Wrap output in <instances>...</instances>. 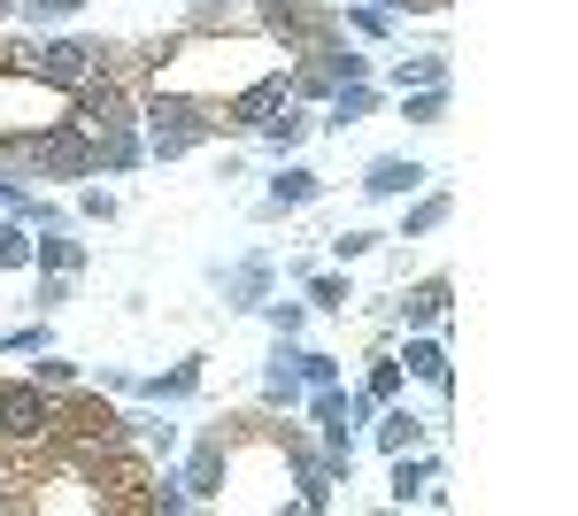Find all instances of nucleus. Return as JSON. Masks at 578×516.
Listing matches in <instances>:
<instances>
[{
	"instance_id": "obj_10",
	"label": "nucleus",
	"mask_w": 578,
	"mask_h": 516,
	"mask_svg": "<svg viewBox=\"0 0 578 516\" xmlns=\"http://www.w3.org/2000/svg\"><path fill=\"white\" fill-rule=\"evenodd\" d=\"M316 309H348V286L340 278H316Z\"/></svg>"
},
{
	"instance_id": "obj_13",
	"label": "nucleus",
	"mask_w": 578,
	"mask_h": 516,
	"mask_svg": "<svg viewBox=\"0 0 578 516\" xmlns=\"http://www.w3.org/2000/svg\"><path fill=\"white\" fill-rule=\"evenodd\" d=\"M332 247H340V263H355V254H370V231H340Z\"/></svg>"
},
{
	"instance_id": "obj_15",
	"label": "nucleus",
	"mask_w": 578,
	"mask_h": 516,
	"mask_svg": "<svg viewBox=\"0 0 578 516\" xmlns=\"http://www.w3.org/2000/svg\"><path fill=\"white\" fill-rule=\"evenodd\" d=\"M32 16H77V0H32Z\"/></svg>"
},
{
	"instance_id": "obj_8",
	"label": "nucleus",
	"mask_w": 578,
	"mask_h": 516,
	"mask_svg": "<svg viewBox=\"0 0 578 516\" xmlns=\"http://www.w3.org/2000/svg\"><path fill=\"white\" fill-rule=\"evenodd\" d=\"M417 486H425V463H393V501H409Z\"/></svg>"
},
{
	"instance_id": "obj_4",
	"label": "nucleus",
	"mask_w": 578,
	"mask_h": 516,
	"mask_svg": "<svg viewBox=\"0 0 578 516\" xmlns=\"http://www.w3.org/2000/svg\"><path fill=\"white\" fill-rule=\"evenodd\" d=\"M401 363H409V370H417V378H425V386H440V393H448V355H440V348H432V339H417V348H409V355H401Z\"/></svg>"
},
{
	"instance_id": "obj_11",
	"label": "nucleus",
	"mask_w": 578,
	"mask_h": 516,
	"mask_svg": "<svg viewBox=\"0 0 578 516\" xmlns=\"http://www.w3.org/2000/svg\"><path fill=\"white\" fill-rule=\"evenodd\" d=\"M409 77H425V85H432V77H440V54H417V62H401V85H409Z\"/></svg>"
},
{
	"instance_id": "obj_12",
	"label": "nucleus",
	"mask_w": 578,
	"mask_h": 516,
	"mask_svg": "<svg viewBox=\"0 0 578 516\" xmlns=\"http://www.w3.org/2000/svg\"><path fill=\"white\" fill-rule=\"evenodd\" d=\"M432 224H448V201H425L417 216H409V231H432Z\"/></svg>"
},
{
	"instance_id": "obj_7",
	"label": "nucleus",
	"mask_w": 578,
	"mask_h": 516,
	"mask_svg": "<svg viewBox=\"0 0 578 516\" xmlns=\"http://www.w3.org/2000/svg\"><path fill=\"white\" fill-rule=\"evenodd\" d=\"M32 263V247H24V231H9V224H0V270H24Z\"/></svg>"
},
{
	"instance_id": "obj_16",
	"label": "nucleus",
	"mask_w": 578,
	"mask_h": 516,
	"mask_svg": "<svg viewBox=\"0 0 578 516\" xmlns=\"http://www.w3.org/2000/svg\"><path fill=\"white\" fill-rule=\"evenodd\" d=\"M409 9H448V0H409Z\"/></svg>"
},
{
	"instance_id": "obj_14",
	"label": "nucleus",
	"mask_w": 578,
	"mask_h": 516,
	"mask_svg": "<svg viewBox=\"0 0 578 516\" xmlns=\"http://www.w3.org/2000/svg\"><path fill=\"white\" fill-rule=\"evenodd\" d=\"M363 109H370V93H363V85H355V93H340V116H332V124H355Z\"/></svg>"
},
{
	"instance_id": "obj_6",
	"label": "nucleus",
	"mask_w": 578,
	"mask_h": 516,
	"mask_svg": "<svg viewBox=\"0 0 578 516\" xmlns=\"http://www.w3.org/2000/svg\"><path fill=\"white\" fill-rule=\"evenodd\" d=\"M378 440H386L393 455H409V448L425 440V424H417V416H386V432H378Z\"/></svg>"
},
{
	"instance_id": "obj_9",
	"label": "nucleus",
	"mask_w": 578,
	"mask_h": 516,
	"mask_svg": "<svg viewBox=\"0 0 578 516\" xmlns=\"http://www.w3.org/2000/svg\"><path fill=\"white\" fill-rule=\"evenodd\" d=\"M440 116H448L440 93H417V101H409V124H440Z\"/></svg>"
},
{
	"instance_id": "obj_3",
	"label": "nucleus",
	"mask_w": 578,
	"mask_h": 516,
	"mask_svg": "<svg viewBox=\"0 0 578 516\" xmlns=\"http://www.w3.org/2000/svg\"><path fill=\"white\" fill-rule=\"evenodd\" d=\"M440 309H448V278H425L417 293H409V301H401V316H409V324H432Z\"/></svg>"
},
{
	"instance_id": "obj_1",
	"label": "nucleus",
	"mask_w": 578,
	"mask_h": 516,
	"mask_svg": "<svg viewBox=\"0 0 578 516\" xmlns=\"http://www.w3.org/2000/svg\"><path fill=\"white\" fill-rule=\"evenodd\" d=\"M0 508H178V493L154 486V463L131 448V432H54V440H9L0 432Z\"/></svg>"
},
{
	"instance_id": "obj_2",
	"label": "nucleus",
	"mask_w": 578,
	"mask_h": 516,
	"mask_svg": "<svg viewBox=\"0 0 578 516\" xmlns=\"http://www.w3.org/2000/svg\"><path fill=\"white\" fill-rule=\"evenodd\" d=\"M370 193H417L425 186V169L417 162H401V154H386V162H370V178H363Z\"/></svg>"
},
{
	"instance_id": "obj_5",
	"label": "nucleus",
	"mask_w": 578,
	"mask_h": 516,
	"mask_svg": "<svg viewBox=\"0 0 578 516\" xmlns=\"http://www.w3.org/2000/svg\"><path fill=\"white\" fill-rule=\"evenodd\" d=\"M301 201H316V178L309 169H286V178L271 186V209H301Z\"/></svg>"
}]
</instances>
